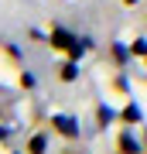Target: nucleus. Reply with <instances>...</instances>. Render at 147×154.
Segmentation results:
<instances>
[{
    "label": "nucleus",
    "mask_w": 147,
    "mask_h": 154,
    "mask_svg": "<svg viewBox=\"0 0 147 154\" xmlns=\"http://www.w3.org/2000/svg\"><path fill=\"white\" fill-rule=\"evenodd\" d=\"M51 123H55V130H58V134H65V137H79V123L72 120V116L55 113V116H51Z\"/></svg>",
    "instance_id": "obj_2"
},
{
    "label": "nucleus",
    "mask_w": 147,
    "mask_h": 154,
    "mask_svg": "<svg viewBox=\"0 0 147 154\" xmlns=\"http://www.w3.org/2000/svg\"><path fill=\"white\" fill-rule=\"evenodd\" d=\"M127 4H137V0H127Z\"/></svg>",
    "instance_id": "obj_9"
},
{
    "label": "nucleus",
    "mask_w": 147,
    "mask_h": 154,
    "mask_svg": "<svg viewBox=\"0 0 147 154\" xmlns=\"http://www.w3.org/2000/svg\"><path fill=\"white\" fill-rule=\"evenodd\" d=\"M120 144H123V154H140V140H137V137H133L130 130H123Z\"/></svg>",
    "instance_id": "obj_4"
},
{
    "label": "nucleus",
    "mask_w": 147,
    "mask_h": 154,
    "mask_svg": "<svg viewBox=\"0 0 147 154\" xmlns=\"http://www.w3.org/2000/svg\"><path fill=\"white\" fill-rule=\"evenodd\" d=\"M48 151V137L44 134H34L31 140H27V154H44Z\"/></svg>",
    "instance_id": "obj_3"
},
{
    "label": "nucleus",
    "mask_w": 147,
    "mask_h": 154,
    "mask_svg": "<svg viewBox=\"0 0 147 154\" xmlns=\"http://www.w3.org/2000/svg\"><path fill=\"white\" fill-rule=\"evenodd\" d=\"M51 45H55V48H69V55H72V58H79V55H82L79 38H75V34H69L65 28H51Z\"/></svg>",
    "instance_id": "obj_1"
},
{
    "label": "nucleus",
    "mask_w": 147,
    "mask_h": 154,
    "mask_svg": "<svg viewBox=\"0 0 147 154\" xmlns=\"http://www.w3.org/2000/svg\"><path fill=\"white\" fill-rule=\"evenodd\" d=\"M123 120H130V123H140V120H144V110H140L137 103H130V106L123 110Z\"/></svg>",
    "instance_id": "obj_5"
},
{
    "label": "nucleus",
    "mask_w": 147,
    "mask_h": 154,
    "mask_svg": "<svg viewBox=\"0 0 147 154\" xmlns=\"http://www.w3.org/2000/svg\"><path fill=\"white\" fill-rule=\"evenodd\" d=\"M62 79H65V82H75L79 79V65L75 62H65V65H62Z\"/></svg>",
    "instance_id": "obj_6"
},
{
    "label": "nucleus",
    "mask_w": 147,
    "mask_h": 154,
    "mask_svg": "<svg viewBox=\"0 0 147 154\" xmlns=\"http://www.w3.org/2000/svg\"><path fill=\"white\" fill-rule=\"evenodd\" d=\"M7 134H11V130H7V127H0V140H4V137H7Z\"/></svg>",
    "instance_id": "obj_8"
},
{
    "label": "nucleus",
    "mask_w": 147,
    "mask_h": 154,
    "mask_svg": "<svg viewBox=\"0 0 147 154\" xmlns=\"http://www.w3.org/2000/svg\"><path fill=\"white\" fill-rule=\"evenodd\" d=\"M109 120H113V110H109V106H99V123H109Z\"/></svg>",
    "instance_id": "obj_7"
}]
</instances>
